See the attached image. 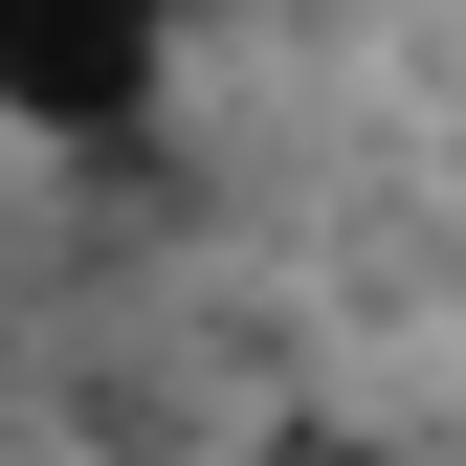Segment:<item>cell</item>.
<instances>
[{"mask_svg":"<svg viewBox=\"0 0 466 466\" xmlns=\"http://www.w3.org/2000/svg\"><path fill=\"white\" fill-rule=\"evenodd\" d=\"M178 67V0H0V111L23 134H134Z\"/></svg>","mask_w":466,"mask_h":466,"instance_id":"obj_1","label":"cell"},{"mask_svg":"<svg viewBox=\"0 0 466 466\" xmlns=\"http://www.w3.org/2000/svg\"><path fill=\"white\" fill-rule=\"evenodd\" d=\"M267 466H400V444H356V422H289V444H267Z\"/></svg>","mask_w":466,"mask_h":466,"instance_id":"obj_2","label":"cell"}]
</instances>
